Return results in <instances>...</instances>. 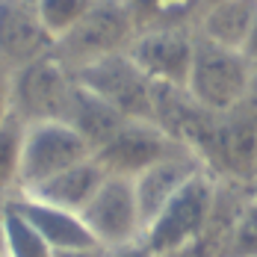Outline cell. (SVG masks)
I'll return each mask as SVG.
<instances>
[{
    "label": "cell",
    "instance_id": "6da1fadb",
    "mask_svg": "<svg viewBox=\"0 0 257 257\" xmlns=\"http://www.w3.org/2000/svg\"><path fill=\"white\" fill-rule=\"evenodd\" d=\"M219 178L201 172L145 225L142 242L154 257H207L204 242L216 213Z\"/></svg>",
    "mask_w": 257,
    "mask_h": 257
},
{
    "label": "cell",
    "instance_id": "7a4b0ae2",
    "mask_svg": "<svg viewBox=\"0 0 257 257\" xmlns=\"http://www.w3.org/2000/svg\"><path fill=\"white\" fill-rule=\"evenodd\" d=\"M251 65L254 62L242 51L222 48L195 33V56L186 80V95L213 115H228L245 103Z\"/></svg>",
    "mask_w": 257,
    "mask_h": 257
},
{
    "label": "cell",
    "instance_id": "3957f363",
    "mask_svg": "<svg viewBox=\"0 0 257 257\" xmlns=\"http://www.w3.org/2000/svg\"><path fill=\"white\" fill-rule=\"evenodd\" d=\"M136 39V24L130 18L124 0H95L71 33H65L56 45L53 56L74 74L80 68L106 59L112 53H124Z\"/></svg>",
    "mask_w": 257,
    "mask_h": 257
},
{
    "label": "cell",
    "instance_id": "277c9868",
    "mask_svg": "<svg viewBox=\"0 0 257 257\" xmlns=\"http://www.w3.org/2000/svg\"><path fill=\"white\" fill-rule=\"evenodd\" d=\"M74 86H77L74 74L53 53L30 62L24 68H15L9 71L12 115L21 118L24 124L62 121L74 95Z\"/></svg>",
    "mask_w": 257,
    "mask_h": 257
},
{
    "label": "cell",
    "instance_id": "5b68a950",
    "mask_svg": "<svg viewBox=\"0 0 257 257\" xmlns=\"http://www.w3.org/2000/svg\"><path fill=\"white\" fill-rule=\"evenodd\" d=\"M74 77L80 86H86L109 106H115L124 118L154 121L157 83L145 77V71L130 59L127 51L98 59V62L74 71Z\"/></svg>",
    "mask_w": 257,
    "mask_h": 257
},
{
    "label": "cell",
    "instance_id": "8992f818",
    "mask_svg": "<svg viewBox=\"0 0 257 257\" xmlns=\"http://www.w3.org/2000/svg\"><path fill=\"white\" fill-rule=\"evenodd\" d=\"M95 157L92 145L65 121H42V124H27L24 139V160H21V189L24 195L36 189L39 183L51 180L53 175L77 166L83 160Z\"/></svg>",
    "mask_w": 257,
    "mask_h": 257
},
{
    "label": "cell",
    "instance_id": "52a82bcc",
    "mask_svg": "<svg viewBox=\"0 0 257 257\" xmlns=\"http://www.w3.org/2000/svg\"><path fill=\"white\" fill-rule=\"evenodd\" d=\"M80 216L89 233L95 236V242L103 248H121L130 242H139L145 233V219H142L136 186L130 178L106 175L101 189L95 192V198Z\"/></svg>",
    "mask_w": 257,
    "mask_h": 257
},
{
    "label": "cell",
    "instance_id": "ba28073f",
    "mask_svg": "<svg viewBox=\"0 0 257 257\" xmlns=\"http://www.w3.org/2000/svg\"><path fill=\"white\" fill-rule=\"evenodd\" d=\"M180 148H186L183 142H178L169 130H163L157 121H136L130 118L124 121L118 133L103 142L95 151V160L101 163V169L106 175L115 178H139L145 169H151L154 163H160L163 157L175 154Z\"/></svg>",
    "mask_w": 257,
    "mask_h": 257
},
{
    "label": "cell",
    "instance_id": "9c48e42d",
    "mask_svg": "<svg viewBox=\"0 0 257 257\" xmlns=\"http://www.w3.org/2000/svg\"><path fill=\"white\" fill-rule=\"evenodd\" d=\"M127 56L145 71L157 86L186 89L192 56H195V30H151L136 33Z\"/></svg>",
    "mask_w": 257,
    "mask_h": 257
},
{
    "label": "cell",
    "instance_id": "30bf717a",
    "mask_svg": "<svg viewBox=\"0 0 257 257\" xmlns=\"http://www.w3.org/2000/svg\"><path fill=\"white\" fill-rule=\"evenodd\" d=\"M48 53H53V39L36 12V3L0 0V65L15 71Z\"/></svg>",
    "mask_w": 257,
    "mask_h": 257
},
{
    "label": "cell",
    "instance_id": "8fae6325",
    "mask_svg": "<svg viewBox=\"0 0 257 257\" xmlns=\"http://www.w3.org/2000/svg\"><path fill=\"white\" fill-rule=\"evenodd\" d=\"M201 172H207L204 163H201V157L195 154V151H189V148H180L175 154L163 157L160 163H154L151 169H145L139 178H133L136 198H139V210H142L145 225H148L195 175H201Z\"/></svg>",
    "mask_w": 257,
    "mask_h": 257
},
{
    "label": "cell",
    "instance_id": "7c38bea8",
    "mask_svg": "<svg viewBox=\"0 0 257 257\" xmlns=\"http://www.w3.org/2000/svg\"><path fill=\"white\" fill-rule=\"evenodd\" d=\"M9 201H12V207L24 216L36 231L42 233V239L51 245L53 251L98 245L80 213H68V210H59V207L42 204V201H36V198H30V195H15V198H9Z\"/></svg>",
    "mask_w": 257,
    "mask_h": 257
},
{
    "label": "cell",
    "instance_id": "4fadbf2b",
    "mask_svg": "<svg viewBox=\"0 0 257 257\" xmlns=\"http://www.w3.org/2000/svg\"><path fill=\"white\" fill-rule=\"evenodd\" d=\"M103 180H106V172L101 169V163L95 157H89V160H83L77 166L53 175L51 180L39 183L36 189H30L24 195L42 201V204L68 210V213H83L89 207V201L95 198V192L101 189Z\"/></svg>",
    "mask_w": 257,
    "mask_h": 257
},
{
    "label": "cell",
    "instance_id": "5bb4252c",
    "mask_svg": "<svg viewBox=\"0 0 257 257\" xmlns=\"http://www.w3.org/2000/svg\"><path fill=\"white\" fill-rule=\"evenodd\" d=\"M257 21V0H222L216 6H207L195 24V33L216 42L222 48L245 53V42Z\"/></svg>",
    "mask_w": 257,
    "mask_h": 257
},
{
    "label": "cell",
    "instance_id": "9a60e30c",
    "mask_svg": "<svg viewBox=\"0 0 257 257\" xmlns=\"http://www.w3.org/2000/svg\"><path fill=\"white\" fill-rule=\"evenodd\" d=\"M77 80V77H74ZM68 127H74L92 145V151H98L103 142H109L118 127L130 121L124 118L115 106H109V103L98 98L95 92H89L86 86H74V95H71V103H68V112H65V118H62Z\"/></svg>",
    "mask_w": 257,
    "mask_h": 257
},
{
    "label": "cell",
    "instance_id": "2e32d148",
    "mask_svg": "<svg viewBox=\"0 0 257 257\" xmlns=\"http://www.w3.org/2000/svg\"><path fill=\"white\" fill-rule=\"evenodd\" d=\"M136 33L151 30H195L204 6L201 0H124Z\"/></svg>",
    "mask_w": 257,
    "mask_h": 257
},
{
    "label": "cell",
    "instance_id": "e0dca14e",
    "mask_svg": "<svg viewBox=\"0 0 257 257\" xmlns=\"http://www.w3.org/2000/svg\"><path fill=\"white\" fill-rule=\"evenodd\" d=\"M27 124L9 115L0 124V195L15 198L21 189V160H24Z\"/></svg>",
    "mask_w": 257,
    "mask_h": 257
},
{
    "label": "cell",
    "instance_id": "ac0fdd59",
    "mask_svg": "<svg viewBox=\"0 0 257 257\" xmlns=\"http://www.w3.org/2000/svg\"><path fill=\"white\" fill-rule=\"evenodd\" d=\"M3 257H53V248L12 207V201L6 207V222H3Z\"/></svg>",
    "mask_w": 257,
    "mask_h": 257
},
{
    "label": "cell",
    "instance_id": "d6986e66",
    "mask_svg": "<svg viewBox=\"0 0 257 257\" xmlns=\"http://www.w3.org/2000/svg\"><path fill=\"white\" fill-rule=\"evenodd\" d=\"M92 3L95 0H36V12L56 45L65 33H71L83 21V15L92 9Z\"/></svg>",
    "mask_w": 257,
    "mask_h": 257
},
{
    "label": "cell",
    "instance_id": "ffe728a7",
    "mask_svg": "<svg viewBox=\"0 0 257 257\" xmlns=\"http://www.w3.org/2000/svg\"><path fill=\"white\" fill-rule=\"evenodd\" d=\"M222 257H257V195H254V189L245 198V204L239 207L231 231L225 236Z\"/></svg>",
    "mask_w": 257,
    "mask_h": 257
},
{
    "label": "cell",
    "instance_id": "44dd1931",
    "mask_svg": "<svg viewBox=\"0 0 257 257\" xmlns=\"http://www.w3.org/2000/svg\"><path fill=\"white\" fill-rule=\"evenodd\" d=\"M106 257H154V251L139 239V242H130L121 248H106Z\"/></svg>",
    "mask_w": 257,
    "mask_h": 257
},
{
    "label": "cell",
    "instance_id": "7402d4cb",
    "mask_svg": "<svg viewBox=\"0 0 257 257\" xmlns=\"http://www.w3.org/2000/svg\"><path fill=\"white\" fill-rule=\"evenodd\" d=\"M12 115V98H9V71L0 68V124Z\"/></svg>",
    "mask_w": 257,
    "mask_h": 257
},
{
    "label": "cell",
    "instance_id": "603a6c76",
    "mask_svg": "<svg viewBox=\"0 0 257 257\" xmlns=\"http://www.w3.org/2000/svg\"><path fill=\"white\" fill-rule=\"evenodd\" d=\"M53 257H106L103 245H83V248H68V251H53Z\"/></svg>",
    "mask_w": 257,
    "mask_h": 257
},
{
    "label": "cell",
    "instance_id": "cb8c5ba5",
    "mask_svg": "<svg viewBox=\"0 0 257 257\" xmlns=\"http://www.w3.org/2000/svg\"><path fill=\"white\" fill-rule=\"evenodd\" d=\"M245 109H251L257 115V59L254 65H251V80H248V95H245V103H242Z\"/></svg>",
    "mask_w": 257,
    "mask_h": 257
},
{
    "label": "cell",
    "instance_id": "d4e9b609",
    "mask_svg": "<svg viewBox=\"0 0 257 257\" xmlns=\"http://www.w3.org/2000/svg\"><path fill=\"white\" fill-rule=\"evenodd\" d=\"M245 56L254 62L257 59V21H254V30H251V36H248V42H245Z\"/></svg>",
    "mask_w": 257,
    "mask_h": 257
},
{
    "label": "cell",
    "instance_id": "484cf974",
    "mask_svg": "<svg viewBox=\"0 0 257 257\" xmlns=\"http://www.w3.org/2000/svg\"><path fill=\"white\" fill-rule=\"evenodd\" d=\"M6 207H9V198L0 195V257H3V222H6Z\"/></svg>",
    "mask_w": 257,
    "mask_h": 257
},
{
    "label": "cell",
    "instance_id": "4316f807",
    "mask_svg": "<svg viewBox=\"0 0 257 257\" xmlns=\"http://www.w3.org/2000/svg\"><path fill=\"white\" fill-rule=\"evenodd\" d=\"M216 3H222V0H201V6H204V9H207V6H216Z\"/></svg>",
    "mask_w": 257,
    "mask_h": 257
},
{
    "label": "cell",
    "instance_id": "83f0119b",
    "mask_svg": "<svg viewBox=\"0 0 257 257\" xmlns=\"http://www.w3.org/2000/svg\"><path fill=\"white\" fill-rule=\"evenodd\" d=\"M251 189H254V195H257V180H254V183H251Z\"/></svg>",
    "mask_w": 257,
    "mask_h": 257
},
{
    "label": "cell",
    "instance_id": "f1b7e54d",
    "mask_svg": "<svg viewBox=\"0 0 257 257\" xmlns=\"http://www.w3.org/2000/svg\"><path fill=\"white\" fill-rule=\"evenodd\" d=\"M27 3H36V0H27Z\"/></svg>",
    "mask_w": 257,
    "mask_h": 257
},
{
    "label": "cell",
    "instance_id": "f546056e",
    "mask_svg": "<svg viewBox=\"0 0 257 257\" xmlns=\"http://www.w3.org/2000/svg\"><path fill=\"white\" fill-rule=\"evenodd\" d=\"M0 68H3V65H0Z\"/></svg>",
    "mask_w": 257,
    "mask_h": 257
}]
</instances>
